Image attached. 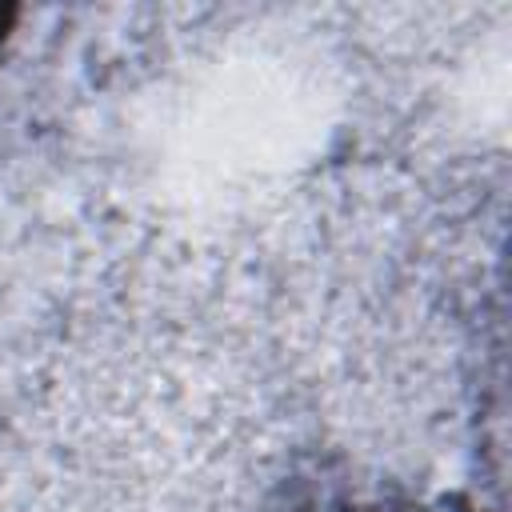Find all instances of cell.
Instances as JSON below:
<instances>
[{
  "label": "cell",
  "mask_w": 512,
  "mask_h": 512,
  "mask_svg": "<svg viewBox=\"0 0 512 512\" xmlns=\"http://www.w3.org/2000/svg\"><path fill=\"white\" fill-rule=\"evenodd\" d=\"M4 24H8V12L0 8V36H4Z\"/></svg>",
  "instance_id": "obj_1"
}]
</instances>
